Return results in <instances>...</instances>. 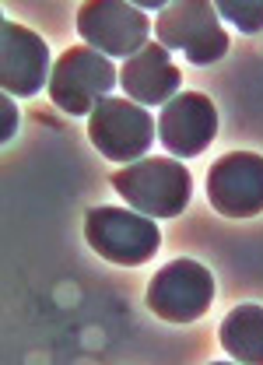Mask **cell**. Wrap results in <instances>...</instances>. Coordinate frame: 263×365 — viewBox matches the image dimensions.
I'll return each mask as SVG.
<instances>
[{"label": "cell", "mask_w": 263, "mask_h": 365, "mask_svg": "<svg viewBox=\"0 0 263 365\" xmlns=\"http://www.w3.org/2000/svg\"><path fill=\"white\" fill-rule=\"evenodd\" d=\"M85 239L102 260L123 264V267L148 264L158 253V246H162V232L155 225V218H148L140 211H123V207H95V211H88Z\"/></svg>", "instance_id": "277c9868"}, {"label": "cell", "mask_w": 263, "mask_h": 365, "mask_svg": "<svg viewBox=\"0 0 263 365\" xmlns=\"http://www.w3.org/2000/svg\"><path fill=\"white\" fill-rule=\"evenodd\" d=\"M144 299L148 309L165 323H193L215 302V277L200 260L179 257L155 271Z\"/></svg>", "instance_id": "8992f818"}, {"label": "cell", "mask_w": 263, "mask_h": 365, "mask_svg": "<svg viewBox=\"0 0 263 365\" xmlns=\"http://www.w3.org/2000/svg\"><path fill=\"white\" fill-rule=\"evenodd\" d=\"M207 200L225 218H253L263 211V155L232 151L207 173Z\"/></svg>", "instance_id": "ba28073f"}, {"label": "cell", "mask_w": 263, "mask_h": 365, "mask_svg": "<svg viewBox=\"0 0 263 365\" xmlns=\"http://www.w3.org/2000/svg\"><path fill=\"white\" fill-rule=\"evenodd\" d=\"M221 348L228 359L246 365H263V306H235L228 317L221 319Z\"/></svg>", "instance_id": "7c38bea8"}, {"label": "cell", "mask_w": 263, "mask_h": 365, "mask_svg": "<svg viewBox=\"0 0 263 365\" xmlns=\"http://www.w3.org/2000/svg\"><path fill=\"white\" fill-rule=\"evenodd\" d=\"M148 14L123 0H88L78 11V36L102 56H137L148 46Z\"/></svg>", "instance_id": "52a82bcc"}, {"label": "cell", "mask_w": 263, "mask_h": 365, "mask_svg": "<svg viewBox=\"0 0 263 365\" xmlns=\"http://www.w3.org/2000/svg\"><path fill=\"white\" fill-rule=\"evenodd\" d=\"M158 137V120L133 98H102L95 113L88 116V140L98 155L109 162H140V155L151 151V140Z\"/></svg>", "instance_id": "5b68a950"}, {"label": "cell", "mask_w": 263, "mask_h": 365, "mask_svg": "<svg viewBox=\"0 0 263 365\" xmlns=\"http://www.w3.org/2000/svg\"><path fill=\"white\" fill-rule=\"evenodd\" d=\"M113 190L148 218H175L190 204L193 176L179 158H140L113 176Z\"/></svg>", "instance_id": "6da1fadb"}, {"label": "cell", "mask_w": 263, "mask_h": 365, "mask_svg": "<svg viewBox=\"0 0 263 365\" xmlns=\"http://www.w3.org/2000/svg\"><path fill=\"white\" fill-rule=\"evenodd\" d=\"M116 81H120V74L109 63V56L95 53L91 46H74L53 63L46 91H49L53 106L63 109L67 116H91L95 106L102 98H109Z\"/></svg>", "instance_id": "7a4b0ae2"}, {"label": "cell", "mask_w": 263, "mask_h": 365, "mask_svg": "<svg viewBox=\"0 0 263 365\" xmlns=\"http://www.w3.org/2000/svg\"><path fill=\"white\" fill-rule=\"evenodd\" d=\"M0 106H4V144H7V140H11V137H14V130H18V109H14V102H11V95H4V102H0Z\"/></svg>", "instance_id": "5bb4252c"}, {"label": "cell", "mask_w": 263, "mask_h": 365, "mask_svg": "<svg viewBox=\"0 0 263 365\" xmlns=\"http://www.w3.org/2000/svg\"><path fill=\"white\" fill-rule=\"evenodd\" d=\"M155 36L158 46H165L169 53H182L190 63L207 67L228 53V32L221 29L218 11L207 0H179L165 4V11L155 21Z\"/></svg>", "instance_id": "3957f363"}, {"label": "cell", "mask_w": 263, "mask_h": 365, "mask_svg": "<svg viewBox=\"0 0 263 365\" xmlns=\"http://www.w3.org/2000/svg\"><path fill=\"white\" fill-rule=\"evenodd\" d=\"M120 85L123 95L133 98L137 106H165L169 98L179 95L182 85V71L172 63V53L158 43H148L137 56L123 60V71H120Z\"/></svg>", "instance_id": "8fae6325"}, {"label": "cell", "mask_w": 263, "mask_h": 365, "mask_svg": "<svg viewBox=\"0 0 263 365\" xmlns=\"http://www.w3.org/2000/svg\"><path fill=\"white\" fill-rule=\"evenodd\" d=\"M218 137V109L204 91H179L158 113V140L169 155L193 158Z\"/></svg>", "instance_id": "9c48e42d"}, {"label": "cell", "mask_w": 263, "mask_h": 365, "mask_svg": "<svg viewBox=\"0 0 263 365\" xmlns=\"http://www.w3.org/2000/svg\"><path fill=\"white\" fill-rule=\"evenodd\" d=\"M0 88L4 95H39V88L49 85V46L43 43L39 32L4 18L0 25Z\"/></svg>", "instance_id": "30bf717a"}, {"label": "cell", "mask_w": 263, "mask_h": 365, "mask_svg": "<svg viewBox=\"0 0 263 365\" xmlns=\"http://www.w3.org/2000/svg\"><path fill=\"white\" fill-rule=\"evenodd\" d=\"M215 11L225 14L239 32H263V0H218Z\"/></svg>", "instance_id": "4fadbf2b"}]
</instances>
